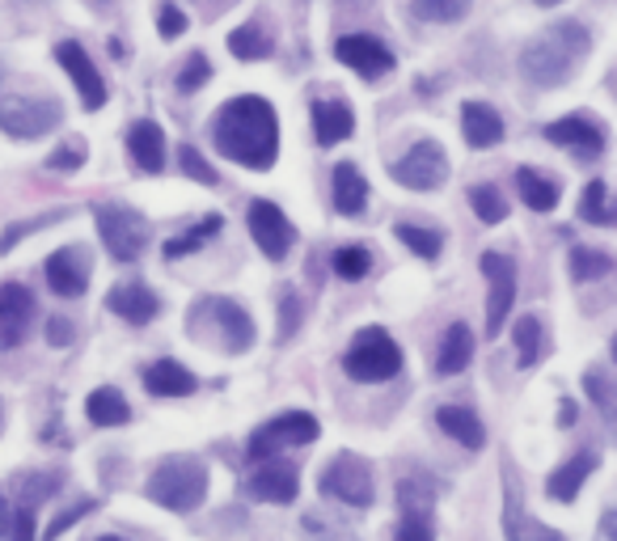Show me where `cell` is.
I'll return each instance as SVG.
<instances>
[{
	"instance_id": "1",
	"label": "cell",
	"mask_w": 617,
	"mask_h": 541,
	"mask_svg": "<svg viewBox=\"0 0 617 541\" xmlns=\"http://www.w3.org/2000/svg\"><path fill=\"white\" fill-rule=\"evenodd\" d=\"M212 145L246 169H271L279 157V115L276 106L258 94H241L216 110Z\"/></svg>"
},
{
	"instance_id": "2",
	"label": "cell",
	"mask_w": 617,
	"mask_h": 541,
	"mask_svg": "<svg viewBox=\"0 0 617 541\" xmlns=\"http://www.w3.org/2000/svg\"><path fill=\"white\" fill-rule=\"evenodd\" d=\"M593 51V35L579 21H558L550 30L533 35L520 47V77L537 89H558L571 81L575 63Z\"/></svg>"
},
{
	"instance_id": "3",
	"label": "cell",
	"mask_w": 617,
	"mask_h": 541,
	"mask_svg": "<svg viewBox=\"0 0 617 541\" xmlns=\"http://www.w3.org/2000/svg\"><path fill=\"white\" fill-rule=\"evenodd\" d=\"M149 500L157 508H170V512H195L199 503L208 500V465L199 458H166L149 479Z\"/></svg>"
},
{
	"instance_id": "4",
	"label": "cell",
	"mask_w": 617,
	"mask_h": 541,
	"mask_svg": "<svg viewBox=\"0 0 617 541\" xmlns=\"http://www.w3.org/2000/svg\"><path fill=\"white\" fill-rule=\"evenodd\" d=\"M187 326H191L195 334H212V338H220V352H250L255 347V317L241 309L237 301H229V296H203V301H195V309L187 313Z\"/></svg>"
},
{
	"instance_id": "5",
	"label": "cell",
	"mask_w": 617,
	"mask_h": 541,
	"mask_svg": "<svg viewBox=\"0 0 617 541\" xmlns=\"http://www.w3.org/2000/svg\"><path fill=\"white\" fill-rule=\"evenodd\" d=\"M342 373L360 385H385L402 373V347L389 338L385 326H368L342 355Z\"/></svg>"
},
{
	"instance_id": "6",
	"label": "cell",
	"mask_w": 617,
	"mask_h": 541,
	"mask_svg": "<svg viewBox=\"0 0 617 541\" xmlns=\"http://www.w3.org/2000/svg\"><path fill=\"white\" fill-rule=\"evenodd\" d=\"M93 225L115 263H136L149 246V220L128 204H93Z\"/></svg>"
},
{
	"instance_id": "7",
	"label": "cell",
	"mask_w": 617,
	"mask_h": 541,
	"mask_svg": "<svg viewBox=\"0 0 617 541\" xmlns=\"http://www.w3.org/2000/svg\"><path fill=\"white\" fill-rule=\"evenodd\" d=\"M318 491L326 500L347 503V508H372V495H377V486H372V465L360 461L356 453H339V458L326 461V470H321V479H318Z\"/></svg>"
},
{
	"instance_id": "8",
	"label": "cell",
	"mask_w": 617,
	"mask_h": 541,
	"mask_svg": "<svg viewBox=\"0 0 617 541\" xmlns=\"http://www.w3.org/2000/svg\"><path fill=\"white\" fill-rule=\"evenodd\" d=\"M64 124V110L56 98H0V131L13 136V140H39L47 131Z\"/></svg>"
},
{
	"instance_id": "9",
	"label": "cell",
	"mask_w": 617,
	"mask_h": 541,
	"mask_svg": "<svg viewBox=\"0 0 617 541\" xmlns=\"http://www.w3.org/2000/svg\"><path fill=\"white\" fill-rule=\"evenodd\" d=\"M318 419L305 415V411H288V415H276L271 423H262L255 436H250V458L255 461H271L283 449H305L318 440Z\"/></svg>"
},
{
	"instance_id": "10",
	"label": "cell",
	"mask_w": 617,
	"mask_h": 541,
	"mask_svg": "<svg viewBox=\"0 0 617 541\" xmlns=\"http://www.w3.org/2000/svg\"><path fill=\"white\" fill-rule=\"evenodd\" d=\"M482 275H487V338H499L516 305V263L508 254H482Z\"/></svg>"
},
{
	"instance_id": "11",
	"label": "cell",
	"mask_w": 617,
	"mask_h": 541,
	"mask_svg": "<svg viewBox=\"0 0 617 541\" xmlns=\"http://www.w3.org/2000/svg\"><path fill=\"white\" fill-rule=\"evenodd\" d=\"M445 178H448V153L436 140L410 145V153L394 166V183L406 190H436L445 187Z\"/></svg>"
},
{
	"instance_id": "12",
	"label": "cell",
	"mask_w": 617,
	"mask_h": 541,
	"mask_svg": "<svg viewBox=\"0 0 617 541\" xmlns=\"http://www.w3.org/2000/svg\"><path fill=\"white\" fill-rule=\"evenodd\" d=\"M39 317V301L26 284H0V355L22 347Z\"/></svg>"
},
{
	"instance_id": "13",
	"label": "cell",
	"mask_w": 617,
	"mask_h": 541,
	"mask_svg": "<svg viewBox=\"0 0 617 541\" xmlns=\"http://www.w3.org/2000/svg\"><path fill=\"white\" fill-rule=\"evenodd\" d=\"M250 237H255L258 250L267 254L271 263H279V258H288V250H292L297 229H292V220L279 212V204L255 199V204H250Z\"/></svg>"
},
{
	"instance_id": "14",
	"label": "cell",
	"mask_w": 617,
	"mask_h": 541,
	"mask_svg": "<svg viewBox=\"0 0 617 541\" xmlns=\"http://www.w3.org/2000/svg\"><path fill=\"white\" fill-rule=\"evenodd\" d=\"M335 56H339L356 77H364V81H381V77H389V72L398 68L394 51H389L385 42L372 39V35H342V39L335 42Z\"/></svg>"
},
{
	"instance_id": "15",
	"label": "cell",
	"mask_w": 617,
	"mask_h": 541,
	"mask_svg": "<svg viewBox=\"0 0 617 541\" xmlns=\"http://www.w3.org/2000/svg\"><path fill=\"white\" fill-rule=\"evenodd\" d=\"M56 60L64 68L72 85H77V94H81V106L86 110H102L107 106V81H102V72H98V63L86 56V47L77 39H64L56 47Z\"/></svg>"
},
{
	"instance_id": "16",
	"label": "cell",
	"mask_w": 617,
	"mask_h": 541,
	"mask_svg": "<svg viewBox=\"0 0 617 541\" xmlns=\"http://www.w3.org/2000/svg\"><path fill=\"white\" fill-rule=\"evenodd\" d=\"M546 140L575 153V157H600L605 153V127L588 115H567V119H554L546 127Z\"/></svg>"
},
{
	"instance_id": "17",
	"label": "cell",
	"mask_w": 617,
	"mask_h": 541,
	"mask_svg": "<svg viewBox=\"0 0 617 541\" xmlns=\"http://www.w3.org/2000/svg\"><path fill=\"white\" fill-rule=\"evenodd\" d=\"M250 495L267 503H292L300 495V474L292 461H258L250 474Z\"/></svg>"
},
{
	"instance_id": "18",
	"label": "cell",
	"mask_w": 617,
	"mask_h": 541,
	"mask_svg": "<svg viewBox=\"0 0 617 541\" xmlns=\"http://www.w3.org/2000/svg\"><path fill=\"white\" fill-rule=\"evenodd\" d=\"M47 284L56 296H64V301H77V296H86L89 288V263L86 254L77 250V246H64V250H56L47 258Z\"/></svg>"
},
{
	"instance_id": "19",
	"label": "cell",
	"mask_w": 617,
	"mask_h": 541,
	"mask_svg": "<svg viewBox=\"0 0 617 541\" xmlns=\"http://www.w3.org/2000/svg\"><path fill=\"white\" fill-rule=\"evenodd\" d=\"M107 305L110 313H119L123 322L131 326H149L152 317L161 313V301H157V292L149 284H140V279H123V284H115L107 292Z\"/></svg>"
},
{
	"instance_id": "20",
	"label": "cell",
	"mask_w": 617,
	"mask_h": 541,
	"mask_svg": "<svg viewBox=\"0 0 617 541\" xmlns=\"http://www.w3.org/2000/svg\"><path fill=\"white\" fill-rule=\"evenodd\" d=\"M504 533H508V541H567L558 529H550V524H541L537 517L525 512V503L516 495V482L511 479H508V495H504Z\"/></svg>"
},
{
	"instance_id": "21",
	"label": "cell",
	"mask_w": 617,
	"mask_h": 541,
	"mask_svg": "<svg viewBox=\"0 0 617 541\" xmlns=\"http://www.w3.org/2000/svg\"><path fill=\"white\" fill-rule=\"evenodd\" d=\"M351 131H356V115H351V106L342 102V98H321V102H314V136H318L321 148L342 145Z\"/></svg>"
},
{
	"instance_id": "22",
	"label": "cell",
	"mask_w": 617,
	"mask_h": 541,
	"mask_svg": "<svg viewBox=\"0 0 617 541\" xmlns=\"http://www.w3.org/2000/svg\"><path fill=\"white\" fill-rule=\"evenodd\" d=\"M461 136L469 148H495L504 140V119L490 102H466L461 106Z\"/></svg>"
},
{
	"instance_id": "23",
	"label": "cell",
	"mask_w": 617,
	"mask_h": 541,
	"mask_svg": "<svg viewBox=\"0 0 617 541\" xmlns=\"http://www.w3.org/2000/svg\"><path fill=\"white\" fill-rule=\"evenodd\" d=\"M330 204L339 216H360L368 208V178L351 161H339L335 166V178H330Z\"/></svg>"
},
{
	"instance_id": "24",
	"label": "cell",
	"mask_w": 617,
	"mask_h": 541,
	"mask_svg": "<svg viewBox=\"0 0 617 541\" xmlns=\"http://www.w3.org/2000/svg\"><path fill=\"white\" fill-rule=\"evenodd\" d=\"M128 153H131V161L145 169V174H161V166H166V131L152 124V119L131 124Z\"/></svg>"
},
{
	"instance_id": "25",
	"label": "cell",
	"mask_w": 617,
	"mask_h": 541,
	"mask_svg": "<svg viewBox=\"0 0 617 541\" xmlns=\"http://www.w3.org/2000/svg\"><path fill=\"white\" fill-rule=\"evenodd\" d=\"M195 373L187 368V364H178V360H157V364H149L145 368V390L157 397H187L195 394Z\"/></svg>"
},
{
	"instance_id": "26",
	"label": "cell",
	"mask_w": 617,
	"mask_h": 541,
	"mask_svg": "<svg viewBox=\"0 0 617 541\" xmlns=\"http://www.w3.org/2000/svg\"><path fill=\"white\" fill-rule=\"evenodd\" d=\"M469 360H474V331H469L466 322H452L445 338H440V352H436V373L440 376L466 373Z\"/></svg>"
},
{
	"instance_id": "27",
	"label": "cell",
	"mask_w": 617,
	"mask_h": 541,
	"mask_svg": "<svg viewBox=\"0 0 617 541\" xmlns=\"http://www.w3.org/2000/svg\"><path fill=\"white\" fill-rule=\"evenodd\" d=\"M596 470V453H575L571 461H563L546 482V495L558 503H571L579 495V486L588 482V474Z\"/></svg>"
},
{
	"instance_id": "28",
	"label": "cell",
	"mask_w": 617,
	"mask_h": 541,
	"mask_svg": "<svg viewBox=\"0 0 617 541\" xmlns=\"http://www.w3.org/2000/svg\"><path fill=\"white\" fill-rule=\"evenodd\" d=\"M436 423H440L457 444H466V449H482V444H487V427H482V419L474 415L469 406H440V411H436Z\"/></svg>"
},
{
	"instance_id": "29",
	"label": "cell",
	"mask_w": 617,
	"mask_h": 541,
	"mask_svg": "<svg viewBox=\"0 0 617 541\" xmlns=\"http://www.w3.org/2000/svg\"><path fill=\"white\" fill-rule=\"evenodd\" d=\"M86 415L93 427H123L131 419V406H128V397L119 394V390H93L86 402Z\"/></svg>"
},
{
	"instance_id": "30",
	"label": "cell",
	"mask_w": 617,
	"mask_h": 541,
	"mask_svg": "<svg viewBox=\"0 0 617 541\" xmlns=\"http://www.w3.org/2000/svg\"><path fill=\"white\" fill-rule=\"evenodd\" d=\"M516 190H520V199H525L533 212H550L554 204H558V183L546 178V174H537L533 166L516 169Z\"/></svg>"
},
{
	"instance_id": "31",
	"label": "cell",
	"mask_w": 617,
	"mask_h": 541,
	"mask_svg": "<svg viewBox=\"0 0 617 541\" xmlns=\"http://www.w3.org/2000/svg\"><path fill=\"white\" fill-rule=\"evenodd\" d=\"M431 503H436V491H431V482L427 479H402L398 482V508H402V521H427V512H431Z\"/></svg>"
},
{
	"instance_id": "32",
	"label": "cell",
	"mask_w": 617,
	"mask_h": 541,
	"mask_svg": "<svg viewBox=\"0 0 617 541\" xmlns=\"http://www.w3.org/2000/svg\"><path fill=\"white\" fill-rule=\"evenodd\" d=\"M579 216L588 220V225H617V204L609 199V190L600 178H593L584 195H579Z\"/></svg>"
},
{
	"instance_id": "33",
	"label": "cell",
	"mask_w": 617,
	"mask_h": 541,
	"mask_svg": "<svg viewBox=\"0 0 617 541\" xmlns=\"http://www.w3.org/2000/svg\"><path fill=\"white\" fill-rule=\"evenodd\" d=\"M511 338H516V364H520V368H533V364L541 360V338H546L541 322H537V317H520L516 331H511Z\"/></svg>"
},
{
	"instance_id": "34",
	"label": "cell",
	"mask_w": 617,
	"mask_h": 541,
	"mask_svg": "<svg viewBox=\"0 0 617 541\" xmlns=\"http://www.w3.org/2000/svg\"><path fill=\"white\" fill-rule=\"evenodd\" d=\"M614 270V258L609 254L593 250V246H575L571 250V279L575 284H593V279H605Z\"/></svg>"
},
{
	"instance_id": "35",
	"label": "cell",
	"mask_w": 617,
	"mask_h": 541,
	"mask_svg": "<svg viewBox=\"0 0 617 541\" xmlns=\"http://www.w3.org/2000/svg\"><path fill=\"white\" fill-rule=\"evenodd\" d=\"M584 390H588L593 406L600 411V419L617 432V381H609L605 373H584Z\"/></svg>"
},
{
	"instance_id": "36",
	"label": "cell",
	"mask_w": 617,
	"mask_h": 541,
	"mask_svg": "<svg viewBox=\"0 0 617 541\" xmlns=\"http://www.w3.org/2000/svg\"><path fill=\"white\" fill-rule=\"evenodd\" d=\"M229 51L237 60H267L271 56V39L258 30V26H237L229 35Z\"/></svg>"
},
{
	"instance_id": "37",
	"label": "cell",
	"mask_w": 617,
	"mask_h": 541,
	"mask_svg": "<svg viewBox=\"0 0 617 541\" xmlns=\"http://www.w3.org/2000/svg\"><path fill=\"white\" fill-rule=\"evenodd\" d=\"M415 18L431 21V26H448V21H461L469 13V0H410Z\"/></svg>"
},
{
	"instance_id": "38",
	"label": "cell",
	"mask_w": 617,
	"mask_h": 541,
	"mask_svg": "<svg viewBox=\"0 0 617 541\" xmlns=\"http://www.w3.org/2000/svg\"><path fill=\"white\" fill-rule=\"evenodd\" d=\"M220 229H225V220H220V216H203L195 229H187L182 237H173V242H166V258H182V254L199 250V246H203V242Z\"/></svg>"
},
{
	"instance_id": "39",
	"label": "cell",
	"mask_w": 617,
	"mask_h": 541,
	"mask_svg": "<svg viewBox=\"0 0 617 541\" xmlns=\"http://www.w3.org/2000/svg\"><path fill=\"white\" fill-rule=\"evenodd\" d=\"M394 237H398L410 254H419V258H440V250H445L440 233L419 229V225H394Z\"/></svg>"
},
{
	"instance_id": "40",
	"label": "cell",
	"mask_w": 617,
	"mask_h": 541,
	"mask_svg": "<svg viewBox=\"0 0 617 541\" xmlns=\"http://www.w3.org/2000/svg\"><path fill=\"white\" fill-rule=\"evenodd\" d=\"M60 474L56 470H39V474H30V479L18 482V503H26V508H39L43 500H51L56 491H60Z\"/></svg>"
},
{
	"instance_id": "41",
	"label": "cell",
	"mask_w": 617,
	"mask_h": 541,
	"mask_svg": "<svg viewBox=\"0 0 617 541\" xmlns=\"http://www.w3.org/2000/svg\"><path fill=\"white\" fill-rule=\"evenodd\" d=\"M469 208L474 216L482 220V225H499V220H508V204H504V195L495 187H474L469 190Z\"/></svg>"
},
{
	"instance_id": "42",
	"label": "cell",
	"mask_w": 617,
	"mask_h": 541,
	"mask_svg": "<svg viewBox=\"0 0 617 541\" xmlns=\"http://www.w3.org/2000/svg\"><path fill=\"white\" fill-rule=\"evenodd\" d=\"M86 153L89 148L81 136H64V145L47 157V169H56V174H77V169L86 166Z\"/></svg>"
},
{
	"instance_id": "43",
	"label": "cell",
	"mask_w": 617,
	"mask_h": 541,
	"mask_svg": "<svg viewBox=\"0 0 617 541\" xmlns=\"http://www.w3.org/2000/svg\"><path fill=\"white\" fill-rule=\"evenodd\" d=\"M372 270V258H368V250L364 246H342V250H335V275L339 279H364Z\"/></svg>"
},
{
	"instance_id": "44",
	"label": "cell",
	"mask_w": 617,
	"mask_h": 541,
	"mask_svg": "<svg viewBox=\"0 0 617 541\" xmlns=\"http://www.w3.org/2000/svg\"><path fill=\"white\" fill-rule=\"evenodd\" d=\"M300 317H305V309H300V292L283 288L279 292V343H288V338L300 331Z\"/></svg>"
},
{
	"instance_id": "45",
	"label": "cell",
	"mask_w": 617,
	"mask_h": 541,
	"mask_svg": "<svg viewBox=\"0 0 617 541\" xmlns=\"http://www.w3.org/2000/svg\"><path fill=\"white\" fill-rule=\"evenodd\" d=\"M64 216H68V212H43V216H34V220H18V225H9V229H4V237H0V254L13 250L26 233H39V229H47V225H56V220H64Z\"/></svg>"
},
{
	"instance_id": "46",
	"label": "cell",
	"mask_w": 617,
	"mask_h": 541,
	"mask_svg": "<svg viewBox=\"0 0 617 541\" xmlns=\"http://www.w3.org/2000/svg\"><path fill=\"white\" fill-rule=\"evenodd\" d=\"M208 81H212V60L195 51L191 60L182 63V72H178V89H182V94H195V89H203Z\"/></svg>"
},
{
	"instance_id": "47",
	"label": "cell",
	"mask_w": 617,
	"mask_h": 541,
	"mask_svg": "<svg viewBox=\"0 0 617 541\" xmlns=\"http://www.w3.org/2000/svg\"><path fill=\"white\" fill-rule=\"evenodd\" d=\"M178 161H182V169H187V178H195V183H203V187H216V174L212 166H208V157L199 153L195 145H182V153H178Z\"/></svg>"
},
{
	"instance_id": "48",
	"label": "cell",
	"mask_w": 617,
	"mask_h": 541,
	"mask_svg": "<svg viewBox=\"0 0 617 541\" xmlns=\"http://www.w3.org/2000/svg\"><path fill=\"white\" fill-rule=\"evenodd\" d=\"M89 512H93V500H77L72 508H68V512H56V521L47 524V541H60L68 529L81 521V517H89Z\"/></svg>"
},
{
	"instance_id": "49",
	"label": "cell",
	"mask_w": 617,
	"mask_h": 541,
	"mask_svg": "<svg viewBox=\"0 0 617 541\" xmlns=\"http://www.w3.org/2000/svg\"><path fill=\"white\" fill-rule=\"evenodd\" d=\"M157 30H161V39H178V35L187 30V13H182L178 4L166 0V4L157 9Z\"/></svg>"
},
{
	"instance_id": "50",
	"label": "cell",
	"mask_w": 617,
	"mask_h": 541,
	"mask_svg": "<svg viewBox=\"0 0 617 541\" xmlns=\"http://www.w3.org/2000/svg\"><path fill=\"white\" fill-rule=\"evenodd\" d=\"M9 541H34V508H26V503L13 508V529H9Z\"/></svg>"
},
{
	"instance_id": "51",
	"label": "cell",
	"mask_w": 617,
	"mask_h": 541,
	"mask_svg": "<svg viewBox=\"0 0 617 541\" xmlns=\"http://www.w3.org/2000/svg\"><path fill=\"white\" fill-rule=\"evenodd\" d=\"M47 343H51V347H68V343H72V322L51 317V322H47Z\"/></svg>"
},
{
	"instance_id": "52",
	"label": "cell",
	"mask_w": 617,
	"mask_h": 541,
	"mask_svg": "<svg viewBox=\"0 0 617 541\" xmlns=\"http://www.w3.org/2000/svg\"><path fill=\"white\" fill-rule=\"evenodd\" d=\"M394 541H431V524L427 521H402Z\"/></svg>"
},
{
	"instance_id": "53",
	"label": "cell",
	"mask_w": 617,
	"mask_h": 541,
	"mask_svg": "<svg viewBox=\"0 0 617 541\" xmlns=\"http://www.w3.org/2000/svg\"><path fill=\"white\" fill-rule=\"evenodd\" d=\"M13 529V508L4 503V495H0V533H9Z\"/></svg>"
},
{
	"instance_id": "54",
	"label": "cell",
	"mask_w": 617,
	"mask_h": 541,
	"mask_svg": "<svg viewBox=\"0 0 617 541\" xmlns=\"http://www.w3.org/2000/svg\"><path fill=\"white\" fill-rule=\"evenodd\" d=\"M600 533H605L609 541H617V508L609 512V517H605V521H600Z\"/></svg>"
},
{
	"instance_id": "55",
	"label": "cell",
	"mask_w": 617,
	"mask_h": 541,
	"mask_svg": "<svg viewBox=\"0 0 617 541\" xmlns=\"http://www.w3.org/2000/svg\"><path fill=\"white\" fill-rule=\"evenodd\" d=\"M533 4H541V9H554V4H563V0H533Z\"/></svg>"
},
{
	"instance_id": "56",
	"label": "cell",
	"mask_w": 617,
	"mask_h": 541,
	"mask_svg": "<svg viewBox=\"0 0 617 541\" xmlns=\"http://www.w3.org/2000/svg\"><path fill=\"white\" fill-rule=\"evenodd\" d=\"M342 4H347V9H356V4H364V0H342Z\"/></svg>"
},
{
	"instance_id": "57",
	"label": "cell",
	"mask_w": 617,
	"mask_h": 541,
	"mask_svg": "<svg viewBox=\"0 0 617 541\" xmlns=\"http://www.w3.org/2000/svg\"><path fill=\"white\" fill-rule=\"evenodd\" d=\"M609 352H614V360H617V334H614V343H609Z\"/></svg>"
},
{
	"instance_id": "58",
	"label": "cell",
	"mask_w": 617,
	"mask_h": 541,
	"mask_svg": "<svg viewBox=\"0 0 617 541\" xmlns=\"http://www.w3.org/2000/svg\"><path fill=\"white\" fill-rule=\"evenodd\" d=\"M93 541H123V538H110V533H107V538H93Z\"/></svg>"
}]
</instances>
